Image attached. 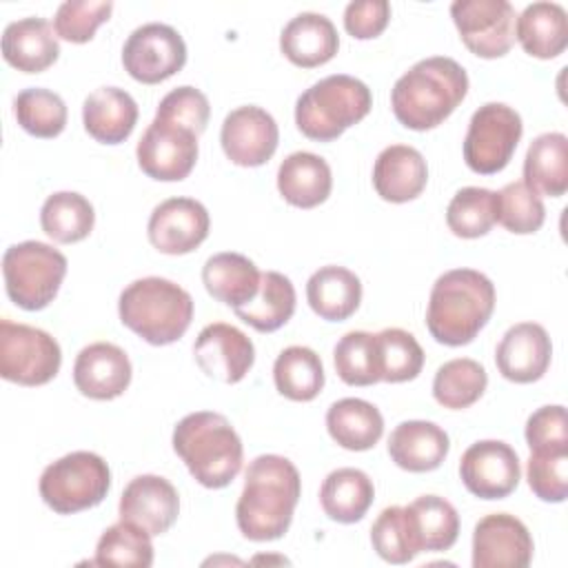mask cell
<instances>
[{
  "instance_id": "cell-1",
  "label": "cell",
  "mask_w": 568,
  "mask_h": 568,
  "mask_svg": "<svg viewBox=\"0 0 568 568\" xmlns=\"http://www.w3.org/2000/svg\"><path fill=\"white\" fill-rule=\"evenodd\" d=\"M302 495L295 464L282 455H257L244 473V488L235 504L240 532L251 541L284 537Z\"/></svg>"
},
{
  "instance_id": "cell-2",
  "label": "cell",
  "mask_w": 568,
  "mask_h": 568,
  "mask_svg": "<svg viewBox=\"0 0 568 568\" xmlns=\"http://www.w3.org/2000/svg\"><path fill=\"white\" fill-rule=\"evenodd\" d=\"M468 73L446 55L415 62L397 78L390 91V109L399 124L413 131L439 126L466 98Z\"/></svg>"
},
{
  "instance_id": "cell-3",
  "label": "cell",
  "mask_w": 568,
  "mask_h": 568,
  "mask_svg": "<svg viewBox=\"0 0 568 568\" xmlns=\"http://www.w3.org/2000/svg\"><path fill=\"white\" fill-rule=\"evenodd\" d=\"M495 311V284L475 268L442 273L428 297L426 326L444 346L470 344Z\"/></svg>"
},
{
  "instance_id": "cell-4",
  "label": "cell",
  "mask_w": 568,
  "mask_h": 568,
  "mask_svg": "<svg viewBox=\"0 0 568 568\" xmlns=\"http://www.w3.org/2000/svg\"><path fill=\"white\" fill-rule=\"evenodd\" d=\"M173 450L204 488L229 486L244 459L242 439L231 422L213 410L184 415L173 428Z\"/></svg>"
},
{
  "instance_id": "cell-5",
  "label": "cell",
  "mask_w": 568,
  "mask_h": 568,
  "mask_svg": "<svg viewBox=\"0 0 568 568\" xmlns=\"http://www.w3.org/2000/svg\"><path fill=\"white\" fill-rule=\"evenodd\" d=\"M120 322L153 346L178 342L193 320V297L180 284L149 275L131 282L118 300Z\"/></svg>"
},
{
  "instance_id": "cell-6",
  "label": "cell",
  "mask_w": 568,
  "mask_h": 568,
  "mask_svg": "<svg viewBox=\"0 0 568 568\" xmlns=\"http://www.w3.org/2000/svg\"><path fill=\"white\" fill-rule=\"evenodd\" d=\"M371 89L346 73H333L311 84L295 102L297 129L317 142L337 140L348 126L368 115Z\"/></svg>"
},
{
  "instance_id": "cell-7",
  "label": "cell",
  "mask_w": 568,
  "mask_h": 568,
  "mask_svg": "<svg viewBox=\"0 0 568 568\" xmlns=\"http://www.w3.org/2000/svg\"><path fill=\"white\" fill-rule=\"evenodd\" d=\"M67 275V257L51 244L27 240L2 255V277L9 300L24 311L49 306Z\"/></svg>"
},
{
  "instance_id": "cell-8",
  "label": "cell",
  "mask_w": 568,
  "mask_h": 568,
  "mask_svg": "<svg viewBox=\"0 0 568 568\" xmlns=\"http://www.w3.org/2000/svg\"><path fill=\"white\" fill-rule=\"evenodd\" d=\"M109 488V464L91 450H73L51 462L38 481L42 501L58 515H73L102 504Z\"/></svg>"
},
{
  "instance_id": "cell-9",
  "label": "cell",
  "mask_w": 568,
  "mask_h": 568,
  "mask_svg": "<svg viewBox=\"0 0 568 568\" xmlns=\"http://www.w3.org/2000/svg\"><path fill=\"white\" fill-rule=\"evenodd\" d=\"M524 133L521 115L504 102L481 104L468 122L464 138V162L479 175L506 169Z\"/></svg>"
},
{
  "instance_id": "cell-10",
  "label": "cell",
  "mask_w": 568,
  "mask_h": 568,
  "mask_svg": "<svg viewBox=\"0 0 568 568\" xmlns=\"http://www.w3.org/2000/svg\"><path fill=\"white\" fill-rule=\"evenodd\" d=\"M62 364V351L47 331L0 320V375L20 386L51 382Z\"/></svg>"
},
{
  "instance_id": "cell-11",
  "label": "cell",
  "mask_w": 568,
  "mask_h": 568,
  "mask_svg": "<svg viewBox=\"0 0 568 568\" xmlns=\"http://www.w3.org/2000/svg\"><path fill=\"white\" fill-rule=\"evenodd\" d=\"M197 133L171 118L155 115L142 133L135 158L142 173L160 182L184 180L197 162Z\"/></svg>"
},
{
  "instance_id": "cell-12",
  "label": "cell",
  "mask_w": 568,
  "mask_h": 568,
  "mask_svg": "<svg viewBox=\"0 0 568 568\" xmlns=\"http://www.w3.org/2000/svg\"><path fill=\"white\" fill-rule=\"evenodd\" d=\"M184 38L178 29L164 22H146L133 29L122 47L124 71L142 84L169 80L184 67Z\"/></svg>"
},
{
  "instance_id": "cell-13",
  "label": "cell",
  "mask_w": 568,
  "mask_h": 568,
  "mask_svg": "<svg viewBox=\"0 0 568 568\" xmlns=\"http://www.w3.org/2000/svg\"><path fill=\"white\" fill-rule=\"evenodd\" d=\"M450 18L466 49L479 58H501L515 44L517 13L508 0H455Z\"/></svg>"
},
{
  "instance_id": "cell-14",
  "label": "cell",
  "mask_w": 568,
  "mask_h": 568,
  "mask_svg": "<svg viewBox=\"0 0 568 568\" xmlns=\"http://www.w3.org/2000/svg\"><path fill=\"white\" fill-rule=\"evenodd\" d=\"M459 477L470 495L479 499H504L521 479L519 457L506 442L481 439L464 450Z\"/></svg>"
},
{
  "instance_id": "cell-15",
  "label": "cell",
  "mask_w": 568,
  "mask_h": 568,
  "mask_svg": "<svg viewBox=\"0 0 568 568\" xmlns=\"http://www.w3.org/2000/svg\"><path fill=\"white\" fill-rule=\"evenodd\" d=\"M209 229L211 220L202 202L193 197H169L151 211L146 235L160 253L184 255L209 237Z\"/></svg>"
},
{
  "instance_id": "cell-16",
  "label": "cell",
  "mask_w": 568,
  "mask_h": 568,
  "mask_svg": "<svg viewBox=\"0 0 568 568\" xmlns=\"http://www.w3.org/2000/svg\"><path fill=\"white\" fill-rule=\"evenodd\" d=\"M220 142L226 158L237 166L266 164L280 142V129L275 118L255 104L233 109L220 131Z\"/></svg>"
},
{
  "instance_id": "cell-17",
  "label": "cell",
  "mask_w": 568,
  "mask_h": 568,
  "mask_svg": "<svg viewBox=\"0 0 568 568\" xmlns=\"http://www.w3.org/2000/svg\"><path fill=\"white\" fill-rule=\"evenodd\" d=\"M532 537L521 519L508 513H493L473 530L475 568H526L532 559Z\"/></svg>"
},
{
  "instance_id": "cell-18",
  "label": "cell",
  "mask_w": 568,
  "mask_h": 568,
  "mask_svg": "<svg viewBox=\"0 0 568 568\" xmlns=\"http://www.w3.org/2000/svg\"><path fill=\"white\" fill-rule=\"evenodd\" d=\"M195 364L213 379L237 384L255 362V346L246 333L226 322L204 326L193 344Z\"/></svg>"
},
{
  "instance_id": "cell-19",
  "label": "cell",
  "mask_w": 568,
  "mask_h": 568,
  "mask_svg": "<svg viewBox=\"0 0 568 568\" xmlns=\"http://www.w3.org/2000/svg\"><path fill=\"white\" fill-rule=\"evenodd\" d=\"M118 513L120 519L158 537L175 524L180 515V495L166 477L138 475L122 490Z\"/></svg>"
},
{
  "instance_id": "cell-20",
  "label": "cell",
  "mask_w": 568,
  "mask_h": 568,
  "mask_svg": "<svg viewBox=\"0 0 568 568\" xmlns=\"http://www.w3.org/2000/svg\"><path fill=\"white\" fill-rule=\"evenodd\" d=\"M552 344L537 322L513 324L497 344L495 364L501 377L515 384H530L544 377L550 366Z\"/></svg>"
},
{
  "instance_id": "cell-21",
  "label": "cell",
  "mask_w": 568,
  "mask_h": 568,
  "mask_svg": "<svg viewBox=\"0 0 568 568\" xmlns=\"http://www.w3.org/2000/svg\"><path fill=\"white\" fill-rule=\"evenodd\" d=\"M129 355L111 342H93L84 346L73 362L75 388L98 402L120 397L131 384Z\"/></svg>"
},
{
  "instance_id": "cell-22",
  "label": "cell",
  "mask_w": 568,
  "mask_h": 568,
  "mask_svg": "<svg viewBox=\"0 0 568 568\" xmlns=\"http://www.w3.org/2000/svg\"><path fill=\"white\" fill-rule=\"evenodd\" d=\"M428 182L424 155L408 144H390L379 151L373 164V186L377 195L393 204H404L422 195Z\"/></svg>"
},
{
  "instance_id": "cell-23",
  "label": "cell",
  "mask_w": 568,
  "mask_h": 568,
  "mask_svg": "<svg viewBox=\"0 0 568 568\" xmlns=\"http://www.w3.org/2000/svg\"><path fill=\"white\" fill-rule=\"evenodd\" d=\"M280 49L295 67L313 69L333 60L339 49V36L324 13L302 11L284 24Z\"/></svg>"
},
{
  "instance_id": "cell-24",
  "label": "cell",
  "mask_w": 568,
  "mask_h": 568,
  "mask_svg": "<svg viewBox=\"0 0 568 568\" xmlns=\"http://www.w3.org/2000/svg\"><path fill=\"white\" fill-rule=\"evenodd\" d=\"M450 450V439L442 426L426 419H408L393 428L388 455L402 470L428 473L442 466Z\"/></svg>"
},
{
  "instance_id": "cell-25",
  "label": "cell",
  "mask_w": 568,
  "mask_h": 568,
  "mask_svg": "<svg viewBox=\"0 0 568 568\" xmlns=\"http://www.w3.org/2000/svg\"><path fill=\"white\" fill-rule=\"evenodd\" d=\"M60 55L58 33L44 18H22L4 27L2 58L22 73H40Z\"/></svg>"
},
{
  "instance_id": "cell-26",
  "label": "cell",
  "mask_w": 568,
  "mask_h": 568,
  "mask_svg": "<svg viewBox=\"0 0 568 568\" xmlns=\"http://www.w3.org/2000/svg\"><path fill=\"white\" fill-rule=\"evenodd\" d=\"M84 131L102 144L124 142L138 122V104L120 87H100L84 98Z\"/></svg>"
},
{
  "instance_id": "cell-27",
  "label": "cell",
  "mask_w": 568,
  "mask_h": 568,
  "mask_svg": "<svg viewBox=\"0 0 568 568\" xmlns=\"http://www.w3.org/2000/svg\"><path fill=\"white\" fill-rule=\"evenodd\" d=\"M333 189V173L328 162L311 151H295L286 155L277 169L280 195L297 209H313L326 202Z\"/></svg>"
},
{
  "instance_id": "cell-28",
  "label": "cell",
  "mask_w": 568,
  "mask_h": 568,
  "mask_svg": "<svg viewBox=\"0 0 568 568\" xmlns=\"http://www.w3.org/2000/svg\"><path fill=\"white\" fill-rule=\"evenodd\" d=\"M260 280L262 273L253 260L233 251L215 253L202 266V284L206 293L231 308L253 302L260 291Z\"/></svg>"
},
{
  "instance_id": "cell-29",
  "label": "cell",
  "mask_w": 568,
  "mask_h": 568,
  "mask_svg": "<svg viewBox=\"0 0 568 568\" xmlns=\"http://www.w3.org/2000/svg\"><path fill=\"white\" fill-rule=\"evenodd\" d=\"M306 300L322 320L344 322L359 308L362 282L351 268L326 264L308 277Z\"/></svg>"
},
{
  "instance_id": "cell-30",
  "label": "cell",
  "mask_w": 568,
  "mask_h": 568,
  "mask_svg": "<svg viewBox=\"0 0 568 568\" xmlns=\"http://www.w3.org/2000/svg\"><path fill=\"white\" fill-rule=\"evenodd\" d=\"M515 38L524 51L539 60L564 53L568 44V16L557 2H532L515 20Z\"/></svg>"
},
{
  "instance_id": "cell-31",
  "label": "cell",
  "mask_w": 568,
  "mask_h": 568,
  "mask_svg": "<svg viewBox=\"0 0 568 568\" xmlns=\"http://www.w3.org/2000/svg\"><path fill=\"white\" fill-rule=\"evenodd\" d=\"M404 510L417 552H442L457 541L459 515L448 499L422 495L404 506Z\"/></svg>"
},
{
  "instance_id": "cell-32",
  "label": "cell",
  "mask_w": 568,
  "mask_h": 568,
  "mask_svg": "<svg viewBox=\"0 0 568 568\" xmlns=\"http://www.w3.org/2000/svg\"><path fill=\"white\" fill-rule=\"evenodd\" d=\"M524 184L537 195L561 197L568 189V138L559 131L537 135L524 158Z\"/></svg>"
},
{
  "instance_id": "cell-33",
  "label": "cell",
  "mask_w": 568,
  "mask_h": 568,
  "mask_svg": "<svg viewBox=\"0 0 568 568\" xmlns=\"http://www.w3.org/2000/svg\"><path fill=\"white\" fill-rule=\"evenodd\" d=\"M326 430L346 450H368L382 439L384 417L375 404L359 397H344L328 406Z\"/></svg>"
},
{
  "instance_id": "cell-34",
  "label": "cell",
  "mask_w": 568,
  "mask_h": 568,
  "mask_svg": "<svg viewBox=\"0 0 568 568\" xmlns=\"http://www.w3.org/2000/svg\"><path fill=\"white\" fill-rule=\"evenodd\" d=\"M375 499L371 477L359 468H337L320 486V504L328 519L337 524L359 521Z\"/></svg>"
},
{
  "instance_id": "cell-35",
  "label": "cell",
  "mask_w": 568,
  "mask_h": 568,
  "mask_svg": "<svg viewBox=\"0 0 568 568\" xmlns=\"http://www.w3.org/2000/svg\"><path fill=\"white\" fill-rule=\"evenodd\" d=\"M233 311L255 331L273 333L282 328L295 313V286L286 275L277 271H264L255 300Z\"/></svg>"
},
{
  "instance_id": "cell-36",
  "label": "cell",
  "mask_w": 568,
  "mask_h": 568,
  "mask_svg": "<svg viewBox=\"0 0 568 568\" xmlns=\"http://www.w3.org/2000/svg\"><path fill=\"white\" fill-rule=\"evenodd\" d=\"M273 382L291 402H311L324 388V364L308 346L284 348L273 364Z\"/></svg>"
},
{
  "instance_id": "cell-37",
  "label": "cell",
  "mask_w": 568,
  "mask_h": 568,
  "mask_svg": "<svg viewBox=\"0 0 568 568\" xmlns=\"http://www.w3.org/2000/svg\"><path fill=\"white\" fill-rule=\"evenodd\" d=\"M93 204L75 191L51 193L40 209L42 231L60 244H73L84 240L93 231Z\"/></svg>"
},
{
  "instance_id": "cell-38",
  "label": "cell",
  "mask_w": 568,
  "mask_h": 568,
  "mask_svg": "<svg viewBox=\"0 0 568 568\" xmlns=\"http://www.w3.org/2000/svg\"><path fill=\"white\" fill-rule=\"evenodd\" d=\"M486 386V368L470 357H457L437 368L433 377V397L444 408L462 410L473 406L484 395Z\"/></svg>"
},
{
  "instance_id": "cell-39",
  "label": "cell",
  "mask_w": 568,
  "mask_h": 568,
  "mask_svg": "<svg viewBox=\"0 0 568 568\" xmlns=\"http://www.w3.org/2000/svg\"><path fill=\"white\" fill-rule=\"evenodd\" d=\"M95 566H129L149 568L153 564L151 535L131 521H115L109 526L95 544Z\"/></svg>"
},
{
  "instance_id": "cell-40",
  "label": "cell",
  "mask_w": 568,
  "mask_h": 568,
  "mask_svg": "<svg viewBox=\"0 0 568 568\" xmlns=\"http://www.w3.org/2000/svg\"><path fill=\"white\" fill-rule=\"evenodd\" d=\"M497 222V193L484 186L459 189L446 206V224L453 235L475 240Z\"/></svg>"
},
{
  "instance_id": "cell-41",
  "label": "cell",
  "mask_w": 568,
  "mask_h": 568,
  "mask_svg": "<svg viewBox=\"0 0 568 568\" xmlns=\"http://www.w3.org/2000/svg\"><path fill=\"white\" fill-rule=\"evenodd\" d=\"M333 364L348 386H373L379 379V357L375 333L348 331L333 348Z\"/></svg>"
},
{
  "instance_id": "cell-42",
  "label": "cell",
  "mask_w": 568,
  "mask_h": 568,
  "mask_svg": "<svg viewBox=\"0 0 568 568\" xmlns=\"http://www.w3.org/2000/svg\"><path fill=\"white\" fill-rule=\"evenodd\" d=\"M13 115L18 124L36 138H55L67 126V104L49 89L29 87L13 100Z\"/></svg>"
},
{
  "instance_id": "cell-43",
  "label": "cell",
  "mask_w": 568,
  "mask_h": 568,
  "mask_svg": "<svg viewBox=\"0 0 568 568\" xmlns=\"http://www.w3.org/2000/svg\"><path fill=\"white\" fill-rule=\"evenodd\" d=\"M375 339L382 382H410L422 373L424 351L413 333L404 328H384L375 333Z\"/></svg>"
},
{
  "instance_id": "cell-44",
  "label": "cell",
  "mask_w": 568,
  "mask_h": 568,
  "mask_svg": "<svg viewBox=\"0 0 568 568\" xmlns=\"http://www.w3.org/2000/svg\"><path fill=\"white\" fill-rule=\"evenodd\" d=\"M546 220V209L541 195L530 191L524 182H508L497 191V222L515 233L530 235L541 229Z\"/></svg>"
},
{
  "instance_id": "cell-45",
  "label": "cell",
  "mask_w": 568,
  "mask_h": 568,
  "mask_svg": "<svg viewBox=\"0 0 568 568\" xmlns=\"http://www.w3.org/2000/svg\"><path fill=\"white\" fill-rule=\"evenodd\" d=\"M373 550L388 564H408L419 552L413 544L404 506L384 508L371 526Z\"/></svg>"
},
{
  "instance_id": "cell-46",
  "label": "cell",
  "mask_w": 568,
  "mask_h": 568,
  "mask_svg": "<svg viewBox=\"0 0 568 568\" xmlns=\"http://www.w3.org/2000/svg\"><path fill=\"white\" fill-rule=\"evenodd\" d=\"M526 479L535 497L561 504L568 497V450H532Z\"/></svg>"
},
{
  "instance_id": "cell-47",
  "label": "cell",
  "mask_w": 568,
  "mask_h": 568,
  "mask_svg": "<svg viewBox=\"0 0 568 568\" xmlns=\"http://www.w3.org/2000/svg\"><path fill=\"white\" fill-rule=\"evenodd\" d=\"M113 11V2H93V0H67L58 7L53 16V29L58 38L67 42H89L98 27L109 20Z\"/></svg>"
},
{
  "instance_id": "cell-48",
  "label": "cell",
  "mask_w": 568,
  "mask_h": 568,
  "mask_svg": "<svg viewBox=\"0 0 568 568\" xmlns=\"http://www.w3.org/2000/svg\"><path fill=\"white\" fill-rule=\"evenodd\" d=\"M155 115L178 120V122L191 126L200 135V133H204V129L209 124L211 104H209V98L200 89L184 84V87L169 91L160 100Z\"/></svg>"
},
{
  "instance_id": "cell-49",
  "label": "cell",
  "mask_w": 568,
  "mask_h": 568,
  "mask_svg": "<svg viewBox=\"0 0 568 568\" xmlns=\"http://www.w3.org/2000/svg\"><path fill=\"white\" fill-rule=\"evenodd\" d=\"M526 442L532 450H568L566 408L561 404H548L537 408L526 422Z\"/></svg>"
},
{
  "instance_id": "cell-50",
  "label": "cell",
  "mask_w": 568,
  "mask_h": 568,
  "mask_svg": "<svg viewBox=\"0 0 568 568\" xmlns=\"http://www.w3.org/2000/svg\"><path fill=\"white\" fill-rule=\"evenodd\" d=\"M390 20V4L386 0H357L344 9V29L357 40L377 38Z\"/></svg>"
}]
</instances>
